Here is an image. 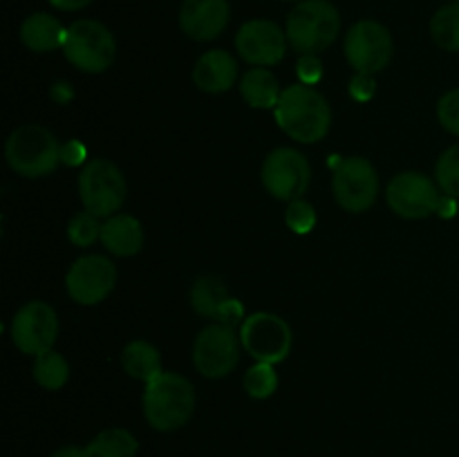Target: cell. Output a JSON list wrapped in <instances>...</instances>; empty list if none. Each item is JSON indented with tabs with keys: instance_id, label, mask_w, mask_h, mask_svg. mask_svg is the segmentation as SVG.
Instances as JSON below:
<instances>
[{
	"instance_id": "obj_5",
	"label": "cell",
	"mask_w": 459,
	"mask_h": 457,
	"mask_svg": "<svg viewBox=\"0 0 459 457\" xmlns=\"http://www.w3.org/2000/svg\"><path fill=\"white\" fill-rule=\"evenodd\" d=\"M63 54L76 70L85 74H101L115 63L117 40L103 22L83 18L67 27Z\"/></svg>"
},
{
	"instance_id": "obj_2",
	"label": "cell",
	"mask_w": 459,
	"mask_h": 457,
	"mask_svg": "<svg viewBox=\"0 0 459 457\" xmlns=\"http://www.w3.org/2000/svg\"><path fill=\"white\" fill-rule=\"evenodd\" d=\"M142 401L148 424L160 433H173L186 426L195 412V388L186 376L161 372L148 381Z\"/></svg>"
},
{
	"instance_id": "obj_37",
	"label": "cell",
	"mask_w": 459,
	"mask_h": 457,
	"mask_svg": "<svg viewBox=\"0 0 459 457\" xmlns=\"http://www.w3.org/2000/svg\"><path fill=\"white\" fill-rule=\"evenodd\" d=\"M455 211H457V202H455V197H451V195H442V202H439L437 213L442 215V218H453V215H455Z\"/></svg>"
},
{
	"instance_id": "obj_15",
	"label": "cell",
	"mask_w": 459,
	"mask_h": 457,
	"mask_svg": "<svg viewBox=\"0 0 459 457\" xmlns=\"http://www.w3.org/2000/svg\"><path fill=\"white\" fill-rule=\"evenodd\" d=\"M287 34L285 30L276 25L273 21L255 18L247 21L236 34V49L247 63L258 67L276 65L285 58L287 52Z\"/></svg>"
},
{
	"instance_id": "obj_35",
	"label": "cell",
	"mask_w": 459,
	"mask_h": 457,
	"mask_svg": "<svg viewBox=\"0 0 459 457\" xmlns=\"http://www.w3.org/2000/svg\"><path fill=\"white\" fill-rule=\"evenodd\" d=\"M54 9H61V12H79V9L88 7L92 0H48Z\"/></svg>"
},
{
	"instance_id": "obj_29",
	"label": "cell",
	"mask_w": 459,
	"mask_h": 457,
	"mask_svg": "<svg viewBox=\"0 0 459 457\" xmlns=\"http://www.w3.org/2000/svg\"><path fill=\"white\" fill-rule=\"evenodd\" d=\"M285 222L291 231L303 236V233L312 231L314 224H316V211H314V206L309 204L307 200L299 197V200H294L287 204Z\"/></svg>"
},
{
	"instance_id": "obj_27",
	"label": "cell",
	"mask_w": 459,
	"mask_h": 457,
	"mask_svg": "<svg viewBox=\"0 0 459 457\" xmlns=\"http://www.w3.org/2000/svg\"><path fill=\"white\" fill-rule=\"evenodd\" d=\"M435 179L442 193L459 200V143L442 152L435 166Z\"/></svg>"
},
{
	"instance_id": "obj_16",
	"label": "cell",
	"mask_w": 459,
	"mask_h": 457,
	"mask_svg": "<svg viewBox=\"0 0 459 457\" xmlns=\"http://www.w3.org/2000/svg\"><path fill=\"white\" fill-rule=\"evenodd\" d=\"M231 7L229 0H184L179 9V27L188 39L209 43L218 39L229 25Z\"/></svg>"
},
{
	"instance_id": "obj_3",
	"label": "cell",
	"mask_w": 459,
	"mask_h": 457,
	"mask_svg": "<svg viewBox=\"0 0 459 457\" xmlns=\"http://www.w3.org/2000/svg\"><path fill=\"white\" fill-rule=\"evenodd\" d=\"M4 157L13 173L27 179H39L54 173L61 164V143L45 125H18L7 139Z\"/></svg>"
},
{
	"instance_id": "obj_28",
	"label": "cell",
	"mask_w": 459,
	"mask_h": 457,
	"mask_svg": "<svg viewBox=\"0 0 459 457\" xmlns=\"http://www.w3.org/2000/svg\"><path fill=\"white\" fill-rule=\"evenodd\" d=\"M67 237L72 245L76 246H90L94 240H101V224H99L97 215L81 211L67 224Z\"/></svg>"
},
{
	"instance_id": "obj_38",
	"label": "cell",
	"mask_w": 459,
	"mask_h": 457,
	"mask_svg": "<svg viewBox=\"0 0 459 457\" xmlns=\"http://www.w3.org/2000/svg\"><path fill=\"white\" fill-rule=\"evenodd\" d=\"M455 3H459V0H455Z\"/></svg>"
},
{
	"instance_id": "obj_24",
	"label": "cell",
	"mask_w": 459,
	"mask_h": 457,
	"mask_svg": "<svg viewBox=\"0 0 459 457\" xmlns=\"http://www.w3.org/2000/svg\"><path fill=\"white\" fill-rule=\"evenodd\" d=\"M34 379L45 390H61L70 379V366H67L65 357L54 348L39 354L34 363Z\"/></svg>"
},
{
	"instance_id": "obj_33",
	"label": "cell",
	"mask_w": 459,
	"mask_h": 457,
	"mask_svg": "<svg viewBox=\"0 0 459 457\" xmlns=\"http://www.w3.org/2000/svg\"><path fill=\"white\" fill-rule=\"evenodd\" d=\"M85 157H88V151H85V146L79 142V139H72V142L61 143V164L65 166L88 164Z\"/></svg>"
},
{
	"instance_id": "obj_13",
	"label": "cell",
	"mask_w": 459,
	"mask_h": 457,
	"mask_svg": "<svg viewBox=\"0 0 459 457\" xmlns=\"http://www.w3.org/2000/svg\"><path fill=\"white\" fill-rule=\"evenodd\" d=\"M58 336V318L52 305L43 300H30L16 312L12 321V341L21 352L39 354L54 348Z\"/></svg>"
},
{
	"instance_id": "obj_8",
	"label": "cell",
	"mask_w": 459,
	"mask_h": 457,
	"mask_svg": "<svg viewBox=\"0 0 459 457\" xmlns=\"http://www.w3.org/2000/svg\"><path fill=\"white\" fill-rule=\"evenodd\" d=\"M240 341L255 361L276 366L291 349V327L278 314L255 312L242 321Z\"/></svg>"
},
{
	"instance_id": "obj_36",
	"label": "cell",
	"mask_w": 459,
	"mask_h": 457,
	"mask_svg": "<svg viewBox=\"0 0 459 457\" xmlns=\"http://www.w3.org/2000/svg\"><path fill=\"white\" fill-rule=\"evenodd\" d=\"M52 457H94V455L88 451V446H85V448L63 446V448H58L56 453H52Z\"/></svg>"
},
{
	"instance_id": "obj_31",
	"label": "cell",
	"mask_w": 459,
	"mask_h": 457,
	"mask_svg": "<svg viewBox=\"0 0 459 457\" xmlns=\"http://www.w3.org/2000/svg\"><path fill=\"white\" fill-rule=\"evenodd\" d=\"M296 74L303 85H316L323 79V65L316 54H303V58L296 65Z\"/></svg>"
},
{
	"instance_id": "obj_14",
	"label": "cell",
	"mask_w": 459,
	"mask_h": 457,
	"mask_svg": "<svg viewBox=\"0 0 459 457\" xmlns=\"http://www.w3.org/2000/svg\"><path fill=\"white\" fill-rule=\"evenodd\" d=\"M117 285V269L106 255H83L65 276L67 294L79 305H99Z\"/></svg>"
},
{
	"instance_id": "obj_22",
	"label": "cell",
	"mask_w": 459,
	"mask_h": 457,
	"mask_svg": "<svg viewBox=\"0 0 459 457\" xmlns=\"http://www.w3.org/2000/svg\"><path fill=\"white\" fill-rule=\"evenodd\" d=\"M121 366L133 379L143 381V384H148V381H152L157 375L164 372L161 370L160 349L148 343V341H130L124 352H121Z\"/></svg>"
},
{
	"instance_id": "obj_20",
	"label": "cell",
	"mask_w": 459,
	"mask_h": 457,
	"mask_svg": "<svg viewBox=\"0 0 459 457\" xmlns=\"http://www.w3.org/2000/svg\"><path fill=\"white\" fill-rule=\"evenodd\" d=\"M67 27L61 25V21L45 12H36L31 16H27L21 25V40L25 43V47H30L31 52H54V49L61 47L65 43Z\"/></svg>"
},
{
	"instance_id": "obj_11",
	"label": "cell",
	"mask_w": 459,
	"mask_h": 457,
	"mask_svg": "<svg viewBox=\"0 0 459 457\" xmlns=\"http://www.w3.org/2000/svg\"><path fill=\"white\" fill-rule=\"evenodd\" d=\"M263 184L276 200L294 202L307 191L312 168L303 152L294 148H276L264 157Z\"/></svg>"
},
{
	"instance_id": "obj_26",
	"label": "cell",
	"mask_w": 459,
	"mask_h": 457,
	"mask_svg": "<svg viewBox=\"0 0 459 457\" xmlns=\"http://www.w3.org/2000/svg\"><path fill=\"white\" fill-rule=\"evenodd\" d=\"M245 390L254 399H269L278 390V375L272 363H255L245 372Z\"/></svg>"
},
{
	"instance_id": "obj_10",
	"label": "cell",
	"mask_w": 459,
	"mask_h": 457,
	"mask_svg": "<svg viewBox=\"0 0 459 457\" xmlns=\"http://www.w3.org/2000/svg\"><path fill=\"white\" fill-rule=\"evenodd\" d=\"M345 58L357 72L377 74L393 61V34L377 21H359L345 34Z\"/></svg>"
},
{
	"instance_id": "obj_23",
	"label": "cell",
	"mask_w": 459,
	"mask_h": 457,
	"mask_svg": "<svg viewBox=\"0 0 459 457\" xmlns=\"http://www.w3.org/2000/svg\"><path fill=\"white\" fill-rule=\"evenodd\" d=\"M88 451L94 457H134L139 451V442L130 430L108 428L88 444Z\"/></svg>"
},
{
	"instance_id": "obj_25",
	"label": "cell",
	"mask_w": 459,
	"mask_h": 457,
	"mask_svg": "<svg viewBox=\"0 0 459 457\" xmlns=\"http://www.w3.org/2000/svg\"><path fill=\"white\" fill-rule=\"evenodd\" d=\"M430 36L446 52H459V3L437 9L430 18Z\"/></svg>"
},
{
	"instance_id": "obj_6",
	"label": "cell",
	"mask_w": 459,
	"mask_h": 457,
	"mask_svg": "<svg viewBox=\"0 0 459 457\" xmlns=\"http://www.w3.org/2000/svg\"><path fill=\"white\" fill-rule=\"evenodd\" d=\"M79 195L83 209L97 218L117 215L128 195V184L119 166L110 160H90L79 175Z\"/></svg>"
},
{
	"instance_id": "obj_19",
	"label": "cell",
	"mask_w": 459,
	"mask_h": 457,
	"mask_svg": "<svg viewBox=\"0 0 459 457\" xmlns=\"http://www.w3.org/2000/svg\"><path fill=\"white\" fill-rule=\"evenodd\" d=\"M101 242L117 258L137 255L143 246V227L137 218L126 213L110 215L101 224Z\"/></svg>"
},
{
	"instance_id": "obj_32",
	"label": "cell",
	"mask_w": 459,
	"mask_h": 457,
	"mask_svg": "<svg viewBox=\"0 0 459 457\" xmlns=\"http://www.w3.org/2000/svg\"><path fill=\"white\" fill-rule=\"evenodd\" d=\"M372 76L375 74H366V72H357V74L352 76V81H350V97H352L354 101L366 103L375 97L377 85Z\"/></svg>"
},
{
	"instance_id": "obj_4",
	"label": "cell",
	"mask_w": 459,
	"mask_h": 457,
	"mask_svg": "<svg viewBox=\"0 0 459 457\" xmlns=\"http://www.w3.org/2000/svg\"><path fill=\"white\" fill-rule=\"evenodd\" d=\"M341 31V13L330 0H300L287 16L285 34L299 54H321Z\"/></svg>"
},
{
	"instance_id": "obj_7",
	"label": "cell",
	"mask_w": 459,
	"mask_h": 457,
	"mask_svg": "<svg viewBox=\"0 0 459 457\" xmlns=\"http://www.w3.org/2000/svg\"><path fill=\"white\" fill-rule=\"evenodd\" d=\"M240 336L233 325L213 323L197 334L193 345V363L206 379H224L240 361Z\"/></svg>"
},
{
	"instance_id": "obj_21",
	"label": "cell",
	"mask_w": 459,
	"mask_h": 457,
	"mask_svg": "<svg viewBox=\"0 0 459 457\" xmlns=\"http://www.w3.org/2000/svg\"><path fill=\"white\" fill-rule=\"evenodd\" d=\"M240 94L251 108L269 110L276 108L282 90L278 85V79L267 70V67H251L240 81Z\"/></svg>"
},
{
	"instance_id": "obj_18",
	"label": "cell",
	"mask_w": 459,
	"mask_h": 457,
	"mask_svg": "<svg viewBox=\"0 0 459 457\" xmlns=\"http://www.w3.org/2000/svg\"><path fill=\"white\" fill-rule=\"evenodd\" d=\"M238 76V63L227 49H211L197 58L193 67V83L209 94L227 92L233 88Z\"/></svg>"
},
{
	"instance_id": "obj_30",
	"label": "cell",
	"mask_w": 459,
	"mask_h": 457,
	"mask_svg": "<svg viewBox=\"0 0 459 457\" xmlns=\"http://www.w3.org/2000/svg\"><path fill=\"white\" fill-rule=\"evenodd\" d=\"M437 119L444 130L459 137V88L444 94L437 103Z\"/></svg>"
},
{
	"instance_id": "obj_12",
	"label": "cell",
	"mask_w": 459,
	"mask_h": 457,
	"mask_svg": "<svg viewBox=\"0 0 459 457\" xmlns=\"http://www.w3.org/2000/svg\"><path fill=\"white\" fill-rule=\"evenodd\" d=\"M442 188L424 173H399L388 184L385 200L397 215L406 220H421L437 213Z\"/></svg>"
},
{
	"instance_id": "obj_9",
	"label": "cell",
	"mask_w": 459,
	"mask_h": 457,
	"mask_svg": "<svg viewBox=\"0 0 459 457\" xmlns=\"http://www.w3.org/2000/svg\"><path fill=\"white\" fill-rule=\"evenodd\" d=\"M332 191L341 209L350 213H363L377 202L379 193V175L366 157H345L334 168Z\"/></svg>"
},
{
	"instance_id": "obj_34",
	"label": "cell",
	"mask_w": 459,
	"mask_h": 457,
	"mask_svg": "<svg viewBox=\"0 0 459 457\" xmlns=\"http://www.w3.org/2000/svg\"><path fill=\"white\" fill-rule=\"evenodd\" d=\"M49 97L56 103H61V106H65V103H70L74 99V90H72V85L67 81H56L49 88Z\"/></svg>"
},
{
	"instance_id": "obj_17",
	"label": "cell",
	"mask_w": 459,
	"mask_h": 457,
	"mask_svg": "<svg viewBox=\"0 0 459 457\" xmlns=\"http://www.w3.org/2000/svg\"><path fill=\"white\" fill-rule=\"evenodd\" d=\"M191 307L200 316L215 318L224 325H236L245 309L238 298H231L227 291V285L218 276H200L191 287Z\"/></svg>"
},
{
	"instance_id": "obj_1",
	"label": "cell",
	"mask_w": 459,
	"mask_h": 457,
	"mask_svg": "<svg viewBox=\"0 0 459 457\" xmlns=\"http://www.w3.org/2000/svg\"><path fill=\"white\" fill-rule=\"evenodd\" d=\"M273 115L282 133L300 143H316L330 133V103L312 85L296 83L282 90Z\"/></svg>"
}]
</instances>
